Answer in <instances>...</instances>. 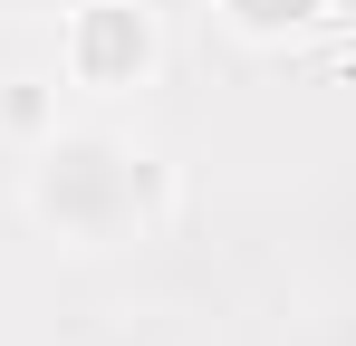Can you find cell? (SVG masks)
Listing matches in <instances>:
<instances>
[{"instance_id": "6da1fadb", "label": "cell", "mask_w": 356, "mask_h": 346, "mask_svg": "<svg viewBox=\"0 0 356 346\" xmlns=\"http://www.w3.org/2000/svg\"><path fill=\"white\" fill-rule=\"evenodd\" d=\"M39 212L77 240H116L135 222V154L125 145H49L39 164Z\"/></svg>"}, {"instance_id": "7a4b0ae2", "label": "cell", "mask_w": 356, "mask_h": 346, "mask_svg": "<svg viewBox=\"0 0 356 346\" xmlns=\"http://www.w3.org/2000/svg\"><path fill=\"white\" fill-rule=\"evenodd\" d=\"M145 19L125 10V0H97V10H77V39H67V58H77V77L87 87H125L135 67H145Z\"/></svg>"}, {"instance_id": "3957f363", "label": "cell", "mask_w": 356, "mask_h": 346, "mask_svg": "<svg viewBox=\"0 0 356 346\" xmlns=\"http://www.w3.org/2000/svg\"><path fill=\"white\" fill-rule=\"evenodd\" d=\"M232 10L250 19V29H289V19H308L318 0H232Z\"/></svg>"}]
</instances>
